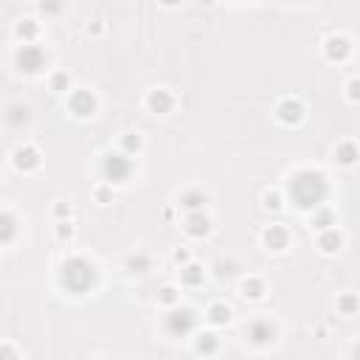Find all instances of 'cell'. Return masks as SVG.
<instances>
[{
  "label": "cell",
  "instance_id": "cell-1",
  "mask_svg": "<svg viewBox=\"0 0 360 360\" xmlns=\"http://www.w3.org/2000/svg\"><path fill=\"white\" fill-rule=\"evenodd\" d=\"M295 197H301V205H312L315 200L323 197V180L318 174H301L292 186Z\"/></svg>",
  "mask_w": 360,
  "mask_h": 360
},
{
  "label": "cell",
  "instance_id": "cell-2",
  "mask_svg": "<svg viewBox=\"0 0 360 360\" xmlns=\"http://www.w3.org/2000/svg\"><path fill=\"white\" fill-rule=\"evenodd\" d=\"M65 284L70 287V290H84L90 281H93V267L90 264H84V262H70L68 267H65Z\"/></svg>",
  "mask_w": 360,
  "mask_h": 360
}]
</instances>
